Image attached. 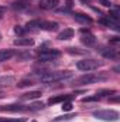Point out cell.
I'll use <instances>...</instances> for the list:
<instances>
[{
	"label": "cell",
	"mask_w": 120,
	"mask_h": 122,
	"mask_svg": "<svg viewBox=\"0 0 120 122\" xmlns=\"http://www.w3.org/2000/svg\"><path fill=\"white\" fill-rule=\"evenodd\" d=\"M14 46H24V47H30L34 46V40L32 38H24V37H18L14 40Z\"/></svg>",
	"instance_id": "cell-12"
},
{
	"label": "cell",
	"mask_w": 120,
	"mask_h": 122,
	"mask_svg": "<svg viewBox=\"0 0 120 122\" xmlns=\"http://www.w3.org/2000/svg\"><path fill=\"white\" fill-rule=\"evenodd\" d=\"M27 29H41L47 31H55L58 29V23L55 21H44V20H31L26 24Z\"/></svg>",
	"instance_id": "cell-2"
},
{
	"label": "cell",
	"mask_w": 120,
	"mask_h": 122,
	"mask_svg": "<svg viewBox=\"0 0 120 122\" xmlns=\"http://www.w3.org/2000/svg\"><path fill=\"white\" fill-rule=\"evenodd\" d=\"M1 111H10V112H21V111H34L32 105H20V104H13L7 107H1Z\"/></svg>",
	"instance_id": "cell-7"
},
{
	"label": "cell",
	"mask_w": 120,
	"mask_h": 122,
	"mask_svg": "<svg viewBox=\"0 0 120 122\" xmlns=\"http://www.w3.org/2000/svg\"><path fill=\"white\" fill-rule=\"evenodd\" d=\"M4 122H26L24 118H21V119H6Z\"/></svg>",
	"instance_id": "cell-26"
},
{
	"label": "cell",
	"mask_w": 120,
	"mask_h": 122,
	"mask_svg": "<svg viewBox=\"0 0 120 122\" xmlns=\"http://www.w3.org/2000/svg\"><path fill=\"white\" fill-rule=\"evenodd\" d=\"M38 97H41V91H31V92H27V94H24L21 98H23V99H37Z\"/></svg>",
	"instance_id": "cell-18"
},
{
	"label": "cell",
	"mask_w": 120,
	"mask_h": 122,
	"mask_svg": "<svg viewBox=\"0 0 120 122\" xmlns=\"http://www.w3.org/2000/svg\"><path fill=\"white\" fill-rule=\"evenodd\" d=\"M75 117H76V114H75V115H74V114H72V115H65V117H60V118H57L55 121H62V119H71V118H75Z\"/></svg>",
	"instance_id": "cell-25"
},
{
	"label": "cell",
	"mask_w": 120,
	"mask_h": 122,
	"mask_svg": "<svg viewBox=\"0 0 120 122\" xmlns=\"http://www.w3.org/2000/svg\"><path fill=\"white\" fill-rule=\"evenodd\" d=\"M31 122H37V121H31Z\"/></svg>",
	"instance_id": "cell-30"
},
{
	"label": "cell",
	"mask_w": 120,
	"mask_h": 122,
	"mask_svg": "<svg viewBox=\"0 0 120 122\" xmlns=\"http://www.w3.org/2000/svg\"><path fill=\"white\" fill-rule=\"evenodd\" d=\"M117 101H119V97H115V98L110 99V102H117Z\"/></svg>",
	"instance_id": "cell-27"
},
{
	"label": "cell",
	"mask_w": 120,
	"mask_h": 122,
	"mask_svg": "<svg viewBox=\"0 0 120 122\" xmlns=\"http://www.w3.org/2000/svg\"><path fill=\"white\" fill-rule=\"evenodd\" d=\"M99 3L105 7H112V1L110 0H99Z\"/></svg>",
	"instance_id": "cell-24"
},
{
	"label": "cell",
	"mask_w": 120,
	"mask_h": 122,
	"mask_svg": "<svg viewBox=\"0 0 120 122\" xmlns=\"http://www.w3.org/2000/svg\"><path fill=\"white\" fill-rule=\"evenodd\" d=\"M28 85H32V82H31L30 80H23V81H20V82L17 84L18 88H24V87H28Z\"/></svg>",
	"instance_id": "cell-20"
},
{
	"label": "cell",
	"mask_w": 120,
	"mask_h": 122,
	"mask_svg": "<svg viewBox=\"0 0 120 122\" xmlns=\"http://www.w3.org/2000/svg\"><path fill=\"white\" fill-rule=\"evenodd\" d=\"M115 90H100V91H97L96 95H99V97H102V95H110V94H115Z\"/></svg>",
	"instance_id": "cell-21"
},
{
	"label": "cell",
	"mask_w": 120,
	"mask_h": 122,
	"mask_svg": "<svg viewBox=\"0 0 120 122\" xmlns=\"http://www.w3.org/2000/svg\"><path fill=\"white\" fill-rule=\"evenodd\" d=\"M14 51L13 50H0V62H4V61L10 60L14 57Z\"/></svg>",
	"instance_id": "cell-14"
},
{
	"label": "cell",
	"mask_w": 120,
	"mask_h": 122,
	"mask_svg": "<svg viewBox=\"0 0 120 122\" xmlns=\"http://www.w3.org/2000/svg\"><path fill=\"white\" fill-rule=\"evenodd\" d=\"M61 56L60 50H55V48H50V50H42L38 53V60L41 62H48V61H52L55 58H58Z\"/></svg>",
	"instance_id": "cell-6"
},
{
	"label": "cell",
	"mask_w": 120,
	"mask_h": 122,
	"mask_svg": "<svg viewBox=\"0 0 120 122\" xmlns=\"http://www.w3.org/2000/svg\"><path fill=\"white\" fill-rule=\"evenodd\" d=\"M72 102L71 101H65V102H62V109L65 111V112H69L71 109H72Z\"/></svg>",
	"instance_id": "cell-19"
},
{
	"label": "cell",
	"mask_w": 120,
	"mask_h": 122,
	"mask_svg": "<svg viewBox=\"0 0 120 122\" xmlns=\"http://www.w3.org/2000/svg\"><path fill=\"white\" fill-rule=\"evenodd\" d=\"M100 53H102V56H103L105 58H116V57H117V53H116V50H113V48H103Z\"/></svg>",
	"instance_id": "cell-16"
},
{
	"label": "cell",
	"mask_w": 120,
	"mask_h": 122,
	"mask_svg": "<svg viewBox=\"0 0 120 122\" xmlns=\"http://www.w3.org/2000/svg\"><path fill=\"white\" fill-rule=\"evenodd\" d=\"M74 37V30L72 29H64V31H61L58 34V40H69Z\"/></svg>",
	"instance_id": "cell-15"
},
{
	"label": "cell",
	"mask_w": 120,
	"mask_h": 122,
	"mask_svg": "<svg viewBox=\"0 0 120 122\" xmlns=\"http://www.w3.org/2000/svg\"><path fill=\"white\" fill-rule=\"evenodd\" d=\"M102 65H103L102 61H96V60H81L76 62V67L81 71H93V70H97Z\"/></svg>",
	"instance_id": "cell-5"
},
{
	"label": "cell",
	"mask_w": 120,
	"mask_h": 122,
	"mask_svg": "<svg viewBox=\"0 0 120 122\" xmlns=\"http://www.w3.org/2000/svg\"><path fill=\"white\" fill-rule=\"evenodd\" d=\"M106 80H107V75H103V74H86V75H82L76 80V85L95 84V82H102Z\"/></svg>",
	"instance_id": "cell-3"
},
{
	"label": "cell",
	"mask_w": 120,
	"mask_h": 122,
	"mask_svg": "<svg viewBox=\"0 0 120 122\" xmlns=\"http://www.w3.org/2000/svg\"><path fill=\"white\" fill-rule=\"evenodd\" d=\"M99 95H95V97H88V98H83L82 102H90V101H99Z\"/></svg>",
	"instance_id": "cell-23"
},
{
	"label": "cell",
	"mask_w": 120,
	"mask_h": 122,
	"mask_svg": "<svg viewBox=\"0 0 120 122\" xmlns=\"http://www.w3.org/2000/svg\"><path fill=\"white\" fill-rule=\"evenodd\" d=\"M0 98H1V95H0Z\"/></svg>",
	"instance_id": "cell-31"
},
{
	"label": "cell",
	"mask_w": 120,
	"mask_h": 122,
	"mask_svg": "<svg viewBox=\"0 0 120 122\" xmlns=\"http://www.w3.org/2000/svg\"><path fill=\"white\" fill-rule=\"evenodd\" d=\"M74 19L79 23H83V24H90L92 23V19L86 14H82V13H75L74 14Z\"/></svg>",
	"instance_id": "cell-13"
},
{
	"label": "cell",
	"mask_w": 120,
	"mask_h": 122,
	"mask_svg": "<svg viewBox=\"0 0 120 122\" xmlns=\"http://www.w3.org/2000/svg\"><path fill=\"white\" fill-rule=\"evenodd\" d=\"M16 81V78L13 75H6V77H0V87H4V85H10Z\"/></svg>",
	"instance_id": "cell-17"
},
{
	"label": "cell",
	"mask_w": 120,
	"mask_h": 122,
	"mask_svg": "<svg viewBox=\"0 0 120 122\" xmlns=\"http://www.w3.org/2000/svg\"><path fill=\"white\" fill-rule=\"evenodd\" d=\"M93 117L102 121H117L119 119V112L113 111V109H102V111H96L93 112Z\"/></svg>",
	"instance_id": "cell-4"
},
{
	"label": "cell",
	"mask_w": 120,
	"mask_h": 122,
	"mask_svg": "<svg viewBox=\"0 0 120 122\" xmlns=\"http://www.w3.org/2000/svg\"><path fill=\"white\" fill-rule=\"evenodd\" d=\"M6 119H7V118H0V122H4Z\"/></svg>",
	"instance_id": "cell-28"
},
{
	"label": "cell",
	"mask_w": 120,
	"mask_h": 122,
	"mask_svg": "<svg viewBox=\"0 0 120 122\" xmlns=\"http://www.w3.org/2000/svg\"><path fill=\"white\" fill-rule=\"evenodd\" d=\"M74 75L72 71H51V72H44L40 80L44 84H54V82H60V81H65L68 78H71Z\"/></svg>",
	"instance_id": "cell-1"
},
{
	"label": "cell",
	"mask_w": 120,
	"mask_h": 122,
	"mask_svg": "<svg viewBox=\"0 0 120 122\" xmlns=\"http://www.w3.org/2000/svg\"><path fill=\"white\" fill-rule=\"evenodd\" d=\"M81 41L85 44V46H93L95 44V36L90 33L89 30H85V29H82L81 30Z\"/></svg>",
	"instance_id": "cell-8"
},
{
	"label": "cell",
	"mask_w": 120,
	"mask_h": 122,
	"mask_svg": "<svg viewBox=\"0 0 120 122\" xmlns=\"http://www.w3.org/2000/svg\"><path fill=\"white\" fill-rule=\"evenodd\" d=\"M99 23H102V24H105V26H107V27H110V29H113V30H116V31L120 30V27H119V24H117V21L112 20V19H110V17H107V16L102 17V19L99 20Z\"/></svg>",
	"instance_id": "cell-9"
},
{
	"label": "cell",
	"mask_w": 120,
	"mask_h": 122,
	"mask_svg": "<svg viewBox=\"0 0 120 122\" xmlns=\"http://www.w3.org/2000/svg\"><path fill=\"white\" fill-rule=\"evenodd\" d=\"M14 33H16L17 36H23V34L26 33V29H23L21 26H16V27H14Z\"/></svg>",
	"instance_id": "cell-22"
},
{
	"label": "cell",
	"mask_w": 120,
	"mask_h": 122,
	"mask_svg": "<svg viewBox=\"0 0 120 122\" xmlns=\"http://www.w3.org/2000/svg\"><path fill=\"white\" fill-rule=\"evenodd\" d=\"M72 97H74V95H58V97L50 98V99H48V104H50V105H54V104H58V102H65V101L72 99Z\"/></svg>",
	"instance_id": "cell-11"
},
{
	"label": "cell",
	"mask_w": 120,
	"mask_h": 122,
	"mask_svg": "<svg viewBox=\"0 0 120 122\" xmlns=\"http://www.w3.org/2000/svg\"><path fill=\"white\" fill-rule=\"evenodd\" d=\"M58 4H60V0H41L40 1V7L45 9V10L55 9V7H58Z\"/></svg>",
	"instance_id": "cell-10"
},
{
	"label": "cell",
	"mask_w": 120,
	"mask_h": 122,
	"mask_svg": "<svg viewBox=\"0 0 120 122\" xmlns=\"http://www.w3.org/2000/svg\"><path fill=\"white\" fill-rule=\"evenodd\" d=\"M82 1H89V0H82Z\"/></svg>",
	"instance_id": "cell-29"
}]
</instances>
